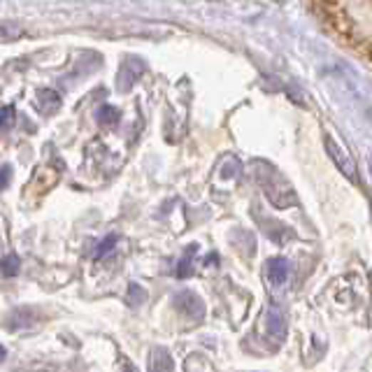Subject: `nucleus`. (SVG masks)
Listing matches in <instances>:
<instances>
[{"label": "nucleus", "mask_w": 372, "mask_h": 372, "mask_svg": "<svg viewBox=\"0 0 372 372\" xmlns=\"http://www.w3.org/2000/svg\"><path fill=\"white\" fill-rule=\"evenodd\" d=\"M314 10L321 12V19L335 38L340 42L349 44L353 49H363V54H368L370 47V35L358 29V24L353 21V16L344 14V3H319Z\"/></svg>", "instance_id": "1"}, {"label": "nucleus", "mask_w": 372, "mask_h": 372, "mask_svg": "<svg viewBox=\"0 0 372 372\" xmlns=\"http://www.w3.org/2000/svg\"><path fill=\"white\" fill-rule=\"evenodd\" d=\"M324 145H326V152H329V156L333 158V163L340 167V172L347 177L349 182L361 184V177H358V170H356V161H353L351 154L342 147V143H338V140L331 138V135H326Z\"/></svg>", "instance_id": "2"}, {"label": "nucleus", "mask_w": 372, "mask_h": 372, "mask_svg": "<svg viewBox=\"0 0 372 372\" xmlns=\"http://www.w3.org/2000/svg\"><path fill=\"white\" fill-rule=\"evenodd\" d=\"M143 73H145V66L140 63V61H135V58L123 61V66L119 70V77H117L119 91H128V88H133V84L143 77Z\"/></svg>", "instance_id": "3"}, {"label": "nucleus", "mask_w": 372, "mask_h": 372, "mask_svg": "<svg viewBox=\"0 0 372 372\" xmlns=\"http://www.w3.org/2000/svg\"><path fill=\"white\" fill-rule=\"evenodd\" d=\"M175 307L186 316L191 314L193 319H202V314H205V305H202V300L196 294H191V291H182V294L175 298Z\"/></svg>", "instance_id": "4"}, {"label": "nucleus", "mask_w": 372, "mask_h": 372, "mask_svg": "<svg viewBox=\"0 0 372 372\" xmlns=\"http://www.w3.org/2000/svg\"><path fill=\"white\" fill-rule=\"evenodd\" d=\"M265 268H268V279L272 281V284H284L286 277H289L291 265H289L286 259H279L277 256V259H270Z\"/></svg>", "instance_id": "5"}, {"label": "nucleus", "mask_w": 372, "mask_h": 372, "mask_svg": "<svg viewBox=\"0 0 372 372\" xmlns=\"http://www.w3.org/2000/svg\"><path fill=\"white\" fill-rule=\"evenodd\" d=\"M172 370V358L165 349H154L149 353V372H170Z\"/></svg>", "instance_id": "6"}, {"label": "nucleus", "mask_w": 372, "mask_h": 372, "mask_svg": "<svg viewBox=\"0 0 372 372\" xmlns=\"http://www.w3.org/2000/svg\"><path fill=\"white\" fill-rule=\"evenodd\" d=\"M26 35V29L16 21H0V42H14Z\"/></svg>", "instance_id": "7"}, {"label": "nucleus", "mask_w": 372, "mask_h": 372, "mask_svg": "<svg viewBox=\"0 0 372 372\" xmlns=\"http://www.w3.org/2000/svg\"><path fill=\"white\" fill-rule=\"evenodd\" d=\"M268 331H270V335L274 340L284 338V319H281V312L277 307H272L270 314H268Z\"/></svg>", "instance_id": "8"}, {"label": "nucleus", "mask_w": 372, "mask_h": 372, "mask_svg": "<svg viewBox=\"0 0 372 372\" xmlns=\"http://www.w3.org/2000/svg\"><path fill=\"white\" fill-rule=\"evenodd\" d=\"M121 119V112L114 108V105H103V108L98 110V114H95V121L100 123V126H114Z\"/></svg>", "instance_id": "9"}, {"label": "nucleus", "mask_w": 372, "mask_h": 372, "mask_svg": "<svg viewBox=\"0 0 372 372\" xmlns=\"http://www.w3.org/2000/svg\"><path fill=\"white\" fill-rule=\"evenodd\" d=\"M38 103L42 105L44 112H54V110H58L61 98H58V93L51 91V88H42V91L38 93Z\"/></svg>", "instance_id": "10"}, {"label": "nucleus", "mask_w": 372, "mask_h": 372, "mask_svg": "<svg viewBox=\"0 0 372 372\" xmlns=\"http://www.w3.org/2000/svg\"><path fill=\"white\" fill-rule=\"evenodd\" d=\"M21 268V259L16 254H7L3 261H0V272L3 277H16V272Z\"/></svg>", "instance_id": "11"}, {"label": "nucleus", "mask_w": 372, "mask_h": 372, "mask_svg": "<svg viewBox=\"0 0 372 372\" xmlns=\"http://www.w3.org/2000/svg\"><path fill=\"white\" fill-rule=\"evenodd\" d=\"M196 252H198V247L193 244L191 249L184 254V259L180 261V265H177V277H180V279H186V277L191 274V268H193V254H196Z\"/></svg>", "instance_id": "12"}, {"label": "nucleus", "mask_w": 372, "mask_h": 372, "mask_svg": "<svg viewBox=\"0 0 372 372\" xmlns=\"http://www.w3.org/2000/svg\"><path fill=\"white\" fill-rule=\"evenodd\" d=\"M117 240H119V235H114V233H110L108 237H105V240L98 244V249H95V254H93V259L98 261V259H103L105 254H108L110 249H114V244H117Z\"/></svg>", "instance_id": "13"}, {"label": "nucleus", "mask_w": 372, "mask_h": 372, "mask_svg": "<svg viewBox=\"0 0 372 372\" xmlns=\"http://www.w3.org/2000/svg\"><path fill=\"white\" fill-rule=\"evenodd\" d=\"M128 296H130V298H128V303L138 307V305H143V303H145L147 291H145L143 286H138V284H130V286H128Z\"/></svg>", "instance_id": "14"}, {"label": "nucleus", "mask_w": 372, "mask_h": 372, "mask_svg": "<svg viewBox=\"0 0 372 372\" xmlns=\"http://www.w3.org/2000/svg\"><path fill=\"white\" fill-rule=\"evenodd\" d=\"M14 126V108L12 105H5L0 108V128H12Z\"/></svg>", "instance_id": "15"}, {"label": "nucleus", "mask_w": 372, "mask_h": 372, "mask_svg": "<svg viewBox=\"0 0 372 372\" xmlns=\"http://www.w3.org/2000/svg\"><path fill=\"white\" fill-rule=\"evenodd\" d=\"M10 180H12V167L10 165H0V191L7 189Z\"/></svg>", "instance_id": "16"}, {"label": "nucleus", "mask_w": 372, "mask_h": 372, "mask_svg": "<svg viewBox=\"0 0 372 372\" xmlns=\"http://www.w3.org/2000/svg\"><path fill=\"white\" fill-rule=\"evenodd\" d=\"M5 356H7V349L3 347V344H0V361H3Z\"/></svg>", "instance_id": "17"}]
</instances>
